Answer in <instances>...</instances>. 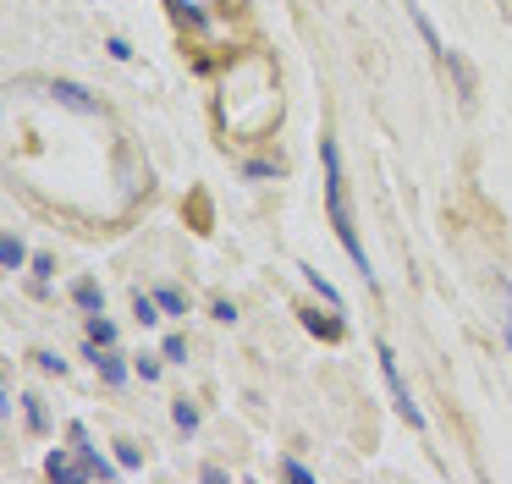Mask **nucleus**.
<instances>
[{"label":"nucleus","instance_id":"obj_5","mask_svg":"<svg viewBox=\"0 0 512 484\" xmlns=\"http://www.w3.org/2000/svg\"><path fill=\"white\" fill-rule=\"evenodd\" d=\"M45 473H50V479H94V468H89V457H83V451H78V457H67V451H50V457H45Z\"/></svg>","mask_w":512,"mask_h":484},{"label":"nucleus","instance_id":"obj_9","mask_svg":"<svg viewBox=\"0 0 512 484\" xmlns=\"http://www.w3.org/2000/svg\"><path fill=\"white\" fill-rule=\"evenodd\" d=\"M171 418H177V429H182V435H193V429H199V407H193L188 396H177V407H171Z\"/></svg>","mask_w":512,"mask_h":484},{"label":"nucleus","instance_id":"obj_10","mask_svg":"<svg viewBox=\"0 0 512 484\" xmlns=\"http://www.w3.org/2000/svg\"><path fill=\"white\" fill-rule=\"evenodd\" d=\"M72 297H78V303L89 308V314H100V308H105V292H100L94 281H78V286H72Z\"/></svg>","mask_w":512,"mask_h":484},{"label":"nucleus","instance_id":"obj_4","mask_svg":"<svg viewBox=\"0 0 512 484\" xmlns=\"http://www.w3.org/2000/svg\"><path fill=\"white\" fill-rule=\"evenodd\" d=\"M50 94H56L61 105H67V110H83V116H100V99H94L89 88L67 83V77H56V83H50Z\"/></svg>","mask_w":512,"mask_h":484},{"label":"nucleus","instance_id":"obj_16","mask_svg":"<svg viewBox=\"0 0 512 484\" xmlns=\"http://www.w3.org/2000/svg\"><path fill=\"white\" fill-rule=\"evenodd\" d=\"M50 418H45V402H39V396H28V429H45Z\"/></svg>","mask_w":512,"mask_h":484},{"label":"nucleus","instance_id":"obj_14","mask_svg":"<svg viewBox=\"0 0 512 484\" xmlns=\"http://www.w3.org/2000/svg\"><path fill=\"white\" fill-rule=\"evenodd\" d=\"M23 259H28V253H23V242H17V237H6V242H0V264H6V270H17Z\"/></svg>","mask_w":512,"mask_h":484},{"label":"nucleus","instance_id":"obj_20","mask_svg":"<svg viewBox=\"0 0 512 484\" xmlns=\"http://www.w3.org/2000/svg\"><path fill=\"white\" fill-rule=\"evenodd\" d=\"M248 176H281V160H254V165H248Z\"/></svg>","mask_w":512,"mask_h":484},{"label":"nucleus","instance_id":"obj_21","mask_svg":"<svg viewBox=\"0 0 512 484\" xmlns=\"http://www.w3.org/2000/svg\"><path fill=\"white\" fill-rule=\"evenodd\" d=\"M182 352H188V341H182V336H166V358L182 363Z\"/></svg>","mask_w":512,"mask_h":484},{"label":"nucleus","instance_id":"obj_15","mask_svg":"<svg viewBox=\"0 0 512 484\" xmlns=\"http://www.w3.org/2000/svg\"><path fill=\"white\" fill-rule=\"evenodd\" d=\"M155 297H160V308H166V314H182V308H188V297H182L177 286H160Z\"/></svg>","mask_w":512,"mask_h":484},{"label":"nucleus","instance_id":"obj_2","mask_svg":"<svg viewBox=\"0 0 512 484\" xmlns=\"http://www.w3.org/2000/svg\"><path fill=\"white\" fill-rule=\"evenodd\" d=\"M408 17L419 22L424 44L435 50V61H441V66H452V77H457V88H463V99H474V72H468V61H463V55H457V50H446V44H441V33H435V22L424 17V6H408Z\"/></svg>","mask_w":512,"mask_h":484},{"label":"nucleus","instance_id":"obj_18","mask_svg":"<svg viewBox=\"0 0 512 484\" xmlns=\"http://www.w3.org/2000/svg\"><path fill=\"white\" fill-rule=\"evenodd\" d=\"M50 270H56V259H39L34 264V292H45V286H50Z\"/></svg>","mask_w":512,"mask_h":484},{"label":"nucleus","instance_id":"obj_1","mask_svg":"<svg viewBox=\"0 0 512 484\" xmlns=\"http://www.w3.org/2000/svg\"><path fill=\"white\" fill-rule=\"evenodd\" d=\"M320 160H325V215H331V226H336V237H342V248L353 253L358 275L375 286V270H369V259H364V242H358L353 215H347V176H342V149H336V138H320Z\"/></svg>","mask_w":512,"mask_h":484},{"label":"nucleus","instance_id":"obj_12","mask_svg":"<svg viewBox=\"0 0 512 484\" xmlns=\"http://www.w3.org/2000/svg\"><path fill=\"white\" fill-rule=\"evenodd\" d=\"M188 220H193V231H210V198L204 193L188 198Z\"/></svg>","mask_w":512,"mask_h":484},{"label":"nucleus","instance_id":"obj_17","mask_svg":"<svg viewBox=\"0 0 512 484\" xmlns=\"http://www.w3.org/2000/svg\"><path fill=\"white\" fill-rule=\"evenodd\" d=\"M116 462H122V468H138V462H144V451L127 446V440H122V446H116Z\"/></svg>","mask_w":512,"mask_h":484},{"label":"nucleus","instance_id":"obj_23","mask_svg":"<svg viewBox=\"0 0 512 484\" xmlns=\"http://www.w3.org/2000/svg\"><path fill=\"white\" fill-rule=\"evenodd\" d=\"M501 297H507V336H512V286H501Z\"/></svg>","mask_w":512,"mask_h":484},{"label":"nucleus","instance_id":"obj_11","mask_svg":"<svg viewBox=\"0 0 512 484\" xmlns=\"http://www.w3.org/2000/svg\"><path fill=\"white\" fill-rule=\"evenodd\" d=\"M89 341H94V347H111V341H116V325H111L105 314H89Z\"/></svg>","mask_w":512,"mask_h":484},{"label":"nucleus","instance_id":"obj_3","mask_svg":"<svg viewBox=\"0 0 512 484\" xmlns=\"http://www.w3.org/2000/svg\"><path fill=\"white\" fill-rule=\"evenodd\" d=\"M375 358H380V374H386V385H391V402H397V413L408 418L413 429H419V424H424V413H419V402H413L408 380H402V369H397V352H391L386 341H380V347H375Z\"/></svg>","mask_w":512,"mask_h":484},{"label":"nucleus","instance_id":"obj_19","mask_svg":"<svg viewBox=\"0 0 512 484\" xmlns=\"http://www.w3.org/2000/svg\"><path fill=\"white\" fill-rule=\"evenodd\" d=\"M39 358V369H50V374H67V358H56V352H34Z\"/></svg>","mask_w":512,"mask_h":484},{"label":"nucleus","instance_id":"obj_22","mask_svg":"<svg viewBox=\"0 0 512 484\" xmlns=\"http://www.w3.org/2000/svg\"><path fill=\"white\" fill-rule=\"evenodd\" d=\"M281 473H287V479H298V484H309V479H314V473L303 468V462H287V468H281Z\"/></svg>","mask_w":512,"mask_h":484},{"label":"nucleus","instance_id":"obj_6","mask_svg":"<svg viewBox=\"0 0 512 484\" xmlns=\"http://www.w3.org/2000/svg\"><path fill=\"white\" fill-rule=\"evenodd\" d=\"M298 314H303V325H309L320 341H342L347 336V325L336 319V308H331V314H320V308H298Z\"/></svg>","mask_w":512,"mask_h":484},{"label":"nucleus","instance_id":"obj_7","mask_svg":"<svg viewBox=\"0 0 512 484\" xmlns=\"http://www.w3.org/2000/svg\"><path fill=\"white\" fill-rule=\"evenodd\" d=\"M89 358H94V369H100L105 385H127V363L122 358H111V352H100V347H94Z\"/></svg>","mask_w":512,"mask_h":484},{"label":"nucleus","instance_id":"obj_13","mask_svg":"<svg viewBox=\"0 0 512 484\" xmlns=\"http://www.w3.org/2000/svg\"><path fill=\"white\" fill-rule=\"evenodd\" d=\"M155 308H160V297H149V292H138V297H133V314H138V325H155V319H160Z\"/></svg>","mask_w":512,"mask_h":484},{"label":"nucleus","instance_id":"obj_8","mask_svg":"<svg viewBox=\"0 0 512 484\" xmlns=\"http://www.w3.org/2000/svg\"><path fill=\"white\" fill-rule=\"evenodd\" d=\"M298 270H303V281H309V286H314V292H320V297H325V303H331V308H342V297H336V286H331V281H325V275H320V270H314V264H298Z\"/></svg>","mask_w":512,"mask_h":484}]
</instances>
